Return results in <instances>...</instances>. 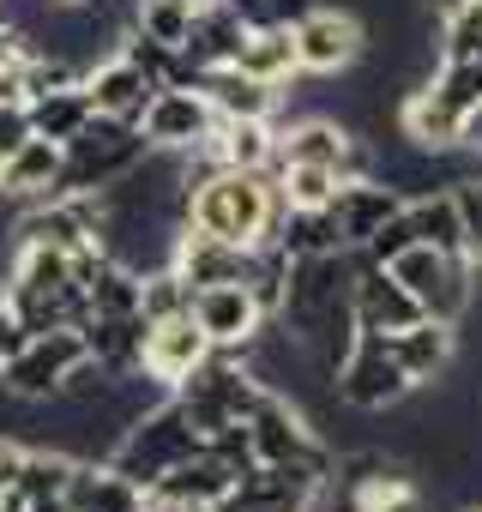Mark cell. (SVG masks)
<instances>
[{
    "label": "cell",
    "mask_w": 482,
    "mask_h": 512,
    "mask_svg": "<svg viewBox=\"0 0 482 512\" xmlns=\"http://www.w3.org/2000/svg\"><path fill=\"white\" fill-rule=\"evenodd\" d=\"M157 91H163V79H157L151 67H139L133 55H121V49H115L103 67L85 73V97H91V109L109 115V121H133V127H139Z\"/></svg>",
    "instance_id": "20"
},
{
    "label": "cell",
    "mask_w": 482,
    "mask_h": 512,
    "mask_svg": "<svg viewBox=\"0 0 482 512\" xmlns=\"http://www.w3.org/2000/svg\"><path fill=\"white\" fill-rule=\"evenodd\" d=\"M229 67L254 73L266 85H290L302 73V61H296V25H248V37H241V49H235Z\"/></svg>",
    "instance_id": "29"
},
{
    "label": "cell",
    "mask_w": 482,
    "mask_h": 512,
    "mask_svg": "<svg viewBox=\"0 0 482 512\" xmlns=\"http://www.w3.org/2000/svg\"><path fill=\"white\" fill-rule=\"evenodd\" d=\"M356 266L362 253H302L284 272V302H278V320L290 344L314 350L326 368L344 362L350 338H356Z\"/></svg>",
    "instance_id": "1"
},
{
    "label": "cell",
    "mask_w": 482,
    "mask_h": 512,
    "mask_svg": "<svg viewBox=\"0 0 482 512\" xmlns=\"http://www.w3.org/2000/svg\"><path fill=\"white\" fill-rule=\"evenodd\" d=\"M404 223H410V235H416V241L464 253V235H458V205H452V187H434V193H410V199H404Z\"/></svg>",
    "instance_id": "31"
},
{
    "label": "cell",
    "mask_w": 482,
    "mask_h": 512,
    "mask_svg": "<svg viewBox=\"0 0 482 512\" xmlns=\"http://www.w3.org/2000/svg\"><path fill=\"white\" fill-rule=\"evenodd\" d=\"M217 344L199 332V320H193V308L187 314H163V320H145V344H139V374L145 380H157V386H181L205 356H211Z\"/></svg>",
    "instance_id": "19"
},
{
    "label": "cell",
    "mask_w": 482,
    "mask_h": 512,
    "mask_svg": "<svg viewBox=\"0 0 482 512\" xmlns=\"http://www.w3.org/2000/svg\"><path fill=\"white\" fill-rule=\"evenodd\" d=\"M248 428V452H254V464H296V470H314V476H326L332 482V452L320 446V434L308 428V416L284 398V392H272L266 386V398L254 404V416L241 422Z\"/></svg>",
    "instance_id": "11"
},
{
    "label": "cell",
    "mask_w": 482,
    "mask_h": 512,
    "mask_svg": "<svg viewBox=\"0 0 482 512\" xmlns=\"http://www.w3.org/2000/svg\"><path fill=\"white\" fill-rule=\"evenodd\" d=\"M320 512H422V482L386 452H350L332 464Z\"/></svg>",
    "instance_id": "7"
},
{
    "label": "cell",
    "mask_w": 482,
    "mask_h": 512,
    "mask_svg": "<svg viewBox=\"0 0 482 512\" xmlns=\"http://www.w3.org/2000/svg\"><path fill=\"white\" fill-rule=\"evenodd\" d=\"M326 217H332V235H338V247H350V253H368V241L404 211V193L392 187V181H374V175H356V181H344L326 205H320Z\"/></svg>",
    "instance_id": "18"
},
{
    "label": "cell",
    "mask_w": 482,
    "mask_h": 512,
    "mask_svg": "<svg viewBox=\"0 0 482 512\" xmlns=\"http://www.w3.org/2000/svg\"><path fill=\"white\" fill-rule=\"evenodd\" d=\"M248 470V464H235L223 446H211L205 440V452H193L187 464H175L169 476H157L151 488H145V506H175V512H211L223 494H229V482Z\"/></svg>",
    "instance_id": "16"
},
{
    "label": "cell",
    "mask_w": 482,
    "mask_h": 512,
    "mask_svg": "<svg viewBox=\"0 0 482 512\" xmlns=\"http://www.w3.org/2000/svg\"><path fill=\"white\" fill-rule=\"evenodd\" d=\"M362 49H368V31H362V19L344 13V7H308V13L296 19V61H302V73L332 79V73L356 67Z\"/></svg>",
    "instance_id": "17"
},
{
    "label": "cell",
    "mask_w": 482,
    "mask_h": 512,
    "mask_svg": "<svg viewBox=\"0 0 482 512\" xmlns=\"http://www.w3.org/2000/svg\"><path fill=\"white\" fill-rule=\"evenodd\" d=\"M428 7H434V19H446L452 7H464V0H428Z\"/></svg>",
    "instance_id": "39"
},
{
    "label": "cell",
    "mask_w": 482,
    "mask_h": 512,
    "mask_svg": "<svg viewBox=\"0 0 482 512\" xmlns=\"http://www.w3.org/2000/svg\"><path fill=\"white\" fill-rule=\"evenodd\" d=\"M25 458H31V446H19V440L0 434V494H19V482H25Z\"/></svg>",
    "instance_id": "37"
},
{
    "label": "cell",
    "mask_w": 482,
    "mask_h": 512,
    "mask_svg": "<svg viewBox=\"0 0 482 512\" xmlns=\"http://www.w3.org/2000/svg\"><path fill=\"white\" fill-rule=\"evenodd\" d=\"M193 85L211 97L217 121H272V115H278V85L241 73V67H211V73H199Z\"/></svg>",
    "instance_id": "25"
},
{
    "label": "cell",
    "mask_w": 482,
    "mask_h": 512,
    "mask_svg": "<svg viewBox=\"0 0 482 512\" xmlns=\"http://www.w3.org/2000/svg\"><path fill=\"white\" fill-rule=\"evenodd\" d=\"M440 55H482V0H464L440 19Z\"/></svg>",
    "instance_id": "35"
},
{
    "label": "cell",
    "mask_w": 482,
    "mask_h": 512,
    "mask_svg": "<svg viewBox=\"0 0 482 512\" xmlns=\"http://www.w3.org/2000/svg\"><path fill=\"white\" fill-rule=\"evenodd\" d=\"M91 362L85 350V332H31V344L0 368V392L7 398H25V404H43V398H61L67 380Z\"/></svg>",
    "instance_id": "12"
},
{
    "label": "cell",
    "mask_w": 482,
    "mask_h": 512,
    "mask_svg": "<svg viewBox=\"0 0 482 512\" xmlns=\"http://www.w3.org/2000/svg\"><path fill=\"white\" fill-rule=\"evenodd\" d=\"M392 350H398V362H404V374H410L416 386H434V380L452 368V356H458V326L422 314L416 326L392 332Z\"/></svg>",
    "instance_id": "28"
},
{
    "label": "cell",
    "mask_w": 482,
    "mask_h": 512,
    "mask_svg": "<svg viewBox=\"0 0 482 512\" xmlns=\"http://www.w3.org/2000/svg\"><path fill=\"white\" fill-rule=\"evenodd\" d=\"M187 308H193L199 332L217 350H254L266 338V326H272V314H266L254 284H205V290H193Z\"/></svg>",
    "instance_id": "15"
},
{
    "label": "cell",
    "mask_w": 482,
    "mask_h": 512,
    "mask_svg": "<svg viewBox=\"0 0 482 512\" xmlns=\"http://www.w3.org/2000/svg\"><path fill=\"white\" fill-rule=\"evenodd\" d=\"M97 109H91V97H85V79L79 85H55V91H37L31 103H25V121H31V133H43V139H73L85 121H91Z\"/></svg>",
    "instance_id": "30"
},
{
    "label": "cell",
    "mask_w": 482,
    "mask_h": 512,
    "mask_svg": "<svg viewBox=\"0 0 482 512\" xmlns=\"http://www.w3.org/2000/svg\"><path fill=\"white\" fill-rule=\"evenodd\" d=\"M326 476L296 464H248L211 512H320Z\"/></svg>",
    "instance_id": "13"
},
{
    "label": "cell",
    "mask_w": 482,
    "mask_h": 512,
    "mask_svg": "<svg viewBox=\"0 0 482 512\" xmlns=\"http://www.w3.org/2000/svg\"><path fill=\"white\" fill-rule=\"evenodd\" d=\"M139 127H145L151 151H163V157H199L211 145V133H217V109H211V97L199 85H163L151 97V109H145Z\"/></svg>",
    "instance_id": "14"
},
{
    "label": "cell",
    "mask_w": 482,
    "mask_h": 512,
    "mask_svg": "<svg viewBox=\"0 0 482 512\" xmlns=\"http://www.w3.org/2000/svg\"><path fill=\"white\" fill-rule=\"evenodd\" d=\"M193 452H205V428H199V422L187 416V404L169 392L163 404L139 410V416L121 428V440H115L109 464H115L127 482L151 488L157 476H169V470H175V464H187Z\"/></svg>",
    "instance_id": "5"
},
{
    "label": "cell",
    "mask_w": 482,
    "mask_h": 512,
    "mask_svg": "<svg viewBox=\"0 0 482 512\" xmlns=\"http://www.w3.org/2000/svg\"><path fill=\"white\" fill-rule=\"evenodd\" d=\"M175 398H181L187 416L205 428V440H217V434H229V428H241V422L254 416V404L266 398V374L241 362V350H211V356L175 386Z\"/></svg>",
    "instance_id": "6"
},
{
    "label": "cell",
    "mask_w": 482,
    "mask_h": 512,
    "mask_svg": "<svg viewBox=\"0 0 482 512\" xmlns=\"http://www.w3.org/2000/svg\"><path fill=\"white\" fill-rule=\"evenodd\" d=\"M103 260H109L103 247L61 253V247H25L19 241L7 302L19 308V320L31 332H79L85 314H91V278H97Z\"/></svg>",
    "instance_id": "3"
},
{
    "label": "cell",
    "mask_w": 482,
    "mask_h": 512,
    "mask_svg": "<svg viewBox=\"0 0 482 512\" xmlns=\"http://www.w3.org/2000/svg\"><path fill=\"white\" fill-rule=\"evenodd\" d=\"M187 7H193V13H205V7H217V0H187Z\"/></svg>",
    "instance_id": "40"
},
{
    "label": "cell",
    "mask_w": 482,
    "mask_h": 512,
    "mask_svg": "<svg viewBox=\"0 0 482 512\" xmlns=\"http://www.w3.org/2000/svg\"><path fill=\"white\" fill-rule=\"evenodd\" d=\"M25 344H31V326L19 320V308H13L7 296H0V368H7V362L25 350Z\"/></svg>",
    "instance_id": "36"
},
{
    "label": "cell",
    "mask_w": 482,
    "mask_h": 512,
    "mask_svg": "<svg viewBox=\"0 0 482 512\" xmlns=\"http://www.w3.org/2000/svg\"><path fill=\"white\" fill-rule=\"evenodd\" d=\"M67 506H73V512H145V488H139V482H127L109 458H103V464L73 458Z\"/></svg>",
    "instance_id": "26"
},
{
    "label": "cell",
    "mask_w": 482,
    "mask_h": 512,
    "mask_svg": "<svg viewBox=\"0 0 482 512\" xmlns=\"http://www.w3.org/2000/svg\"><path fill=\"white\" fill-rule=\"evenodd\" d=\"M278 163H326V169H338L344 181L368 175V151L356 145V133L338 127V121H326V115H308V121H296L290 133H278Z\"/></svg>",
    "instance_id": "21"
},
{
    "label": "cell",
    "mask_w": 482,
    "mask_h": 512,
    "mask_svg": "<svg viewBox=\"0 0 482 512\" xmlns=\"http://www.w3.org/2000/svg\"><path fill=\"white\" fill-rule=\"evenodd\" d=\"M290 205L278 193V175L272 169H205L193 187H187V229L223 241V247H272L278 229H284Z\"/></svg>",
    "instance_id": "2"
},
{
    "label": "cell",
    "mask_w": 482,
    "mask_h": 512,
    "mask_svg": "<svg viewBox=\"0 0 482 512\" xmlns=\"http://www.w3.org/2000/svg\"><path fill=\"white\" fill-rule=\"evenodd\" d=\"M416 320H422L416 296L380 260H368V253H362V266H356V332H404Z\"/></svg>",
    "instance_id": "23"
},
{
    "label": "cell",
    "mask_w": 482,
    "mask_h": 512,
    "mask_svg": "<svg viewBox=\"0 0 482 512\" xmlns=\"http://www.w3.org/2000/svg\"><path fill=\"white\" fill-rule=\"evenodd\" d=\"M482 103V55H440L434 79L416 85L398 109V133L416 151H452L464 139V115Z\"/></svg>",
    "instance_id": "4"
},
{
    "label": "cell",
    "mask_w": 482,
    "mask_h": 512,
    "mask_svg": "<svg viewBox=\"0 0 482 512\" xmlns=\"http://www.w3.org/2000/svg\"><path fill=\"white\" fill-rule=\"evenodd\" d=\"M416 392V380L404 374L398 350H392V332H356L344 362L332 368V398L344 410H362V416H380L392 404H404Z\"/></svg>",
    "instance_id": "10"
},
{
    "label": "cell",
    "mask_w": 482,
    "mask_h": 512,
    "mask_svg": "<svg viewBox=\"0 0 482 512\" xmlns=\"http://www.w3.org/2000/svg\"><path fill=\"white\" fill-rule=\"evenodd\" d=\"M464 512H482V506H464Z\"/></svg>",
    "instance_id": "41"
},
{
    "label": "cell",
    "mask_w": 482,
    "mask_h": 512,
    "mask_svg": "<svg viewBox=\"0 0 482 512\" xmlns=\"http://www.w3.org/2000/svg\"><path fill=\"white\" fill-rule=\"evenodd\" d=\"M133 31L181 55V43H187V31H193V7H187V0H139Z\"/></svg>",
    "instance_id": "33"
},
{
    "label": "cell",
    "mask_w": 482,
    "mask_h": 512,
    "mask_svg": "<svg viewBox=\"0 0 482 512\" xmlns=\"http://www.w3.org/2000/svg\"><path fill=\"white\" fill-rule=\"evenodd\" d=\"M241 37H248V19H241L229 0H217V7L193 13V31H187V43H181L187 85H193L199 73H211V67H229V61H235V49H241Z\"/></svg>",
    "instance_id": "24"
},
{
    "label": "cell",
    "mask_w": 482,
    "mask_h": 512,
    "mask_svg": "<svg viewBox=\"0 0 482 512\" xmlns=\"http://www.w3.org/2000/svg\"><path fill=\"white\" fill-rule=\"evenodd\" d=\"M145 157H151L145 127L91 115V121L67 139V187H61V193H103V187L127 181Z\"/></svg>",
    "instance_id": "9"
},
{
    "label": "cell",
    "mask_w": 482,
    "mask_h": 512,
    "mask_svg": "<svg viewBox=\"0 0 482 512\" xmlns=\"http://www.w3.org/2000/svg\"><path fill=\"white\" fill-rule=\"evenodd\" d=\"M458 145H464V151H476V157H482V103H476V109H470V115H464V139H458Z\"/></svg>",
    "instance_id": "38"
},
{
    "label": "cell",
    "mask_w": 482,
    "mask_h": 512,
    "mask_svg": "<svg viewBox=\"0 0 482 512\" xmlns=\"http://www.w3.org/2000/svg\"><path fill=\"white\" fill-rule=\"evenodd\" d=\"M452 205H458V235H464V260L482 266V175L452 181Z\"/></svg>",
    "instance_id": "34"
},
{
    "label": "cell",
    "mask_w": 482,
    "mask_h": 512,
    "mask_svg": "<svg viewBox=\"0 0 482 512\" xmlns=\"http://www.w3.org/2000/svg\"><path fill=\"white\" fill-rule=\"evenodd\" d=\"M386 272L416 296V308L428 314V320H446V326H458L464 314H470V302H476V284H470V260L464 253H452V247H428V241H410L404 253H392L386 260Z\"/></svg>",
    "instance_id": "8"
},
{
    "label": "cell",
    "mask_w": 482,
    "mask_h": 512,
    "mask_svg": "<svg viewBox=\"0 0 482 512\" xmlns=\"http://www.w3.org/2000/svg\"><path fill=\"white\" fill-rule=\"evenodd\" d=\"M272 175H278V193H284L290 211H320L344 187V175L326 169V163H272Z\"/></svg>",
    "instance_id": "32"
},
{
    "label": "cell",
    "mask_w": 482,
    "mask_h": 512,
    "mask_svg": "<svg viewBox=\"0 0 482 512\" xmlns=\"http://www.w3.org/2000/svg\"><path fill=\"white\" fill-rule=\"evenodd\" d=\"M199 163L205 169H272L278 163V127L272 121H217Z\"/></svg>",
    "instance_id": "27"
},
{
    "label": "cell",
    "mask_w": 482,
    "mask_h": 512,
    "mask_svg": "<svg viewBox=\"0 0 482 512\" xmlns=\"http://www.w3.org/2000/svg\"><path fill=\"white\" fill-rule=\"evenodd\" d=\"M61 187H67V145L61 139L31 133L7 163H0V199L37 205V199H55Z\"/></svg>",
    "instance_id": "22"
}]
</instances>
